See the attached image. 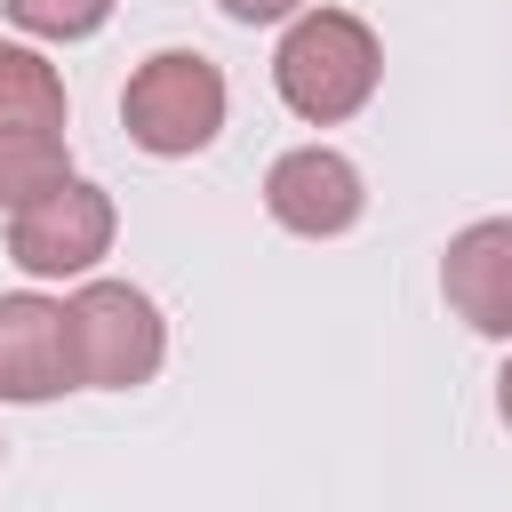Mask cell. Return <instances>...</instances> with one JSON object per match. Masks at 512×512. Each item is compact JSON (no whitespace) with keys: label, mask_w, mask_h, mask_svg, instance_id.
Masks as SVG:
<instances>
[{"label":"cell","mask_w":512,"mask_h":512,"mask_svg":"<svg viewBox=\"0 0 512 512\" xmlns=\"http://www.w3.org/2000/svg\"><path fill=\"white\" fill-rule=\"evenodd\" d=\"M232 24H288L296 8H312V0H216Z\"/></svg>","instance_id":"cell-11"},{"label":"cell","mask_w":512,"mask_h":512,"mask_svg":"<svg viewBox=\"0 0 512 512\" xmlns=\"http://www.w3.org/2000/svg\"><path fill=\"white\" fill-rule=\"evenodd\" d=\"M384 80V40L352 8H296L272 48V88L304 128H344Z\"/></svg>","instance_id":"cell-1"},{"label":"cell","mask_w":512,"mask_h":512,"mask_svg":"<svg viewBox=\"0 0 512 512\" xmlns=\"http://www.w3.org/2000/svg\"><path fill=\"white\" fill-rule=\"evenodd\" d=\"M56 392H80L64 296L16 288V296H0V408H40Z\"/></svg>","instance_id":"cell-6"},{"label":"cell","mask_w":512,"mask_h":512,"mask_svg":"<svg viewBox=\"0 0 512 512\" xmlns=\"http://www.w3.org/2000/svg\"><path fill=\"white\" fill-rule=\"evenodd\" d=\"M64 328H72V376H80V392H136L168 360V320H160V304L136 280H104V272L72 280Z\"/></svg>","instance_id":"cell-3"},{"label":"cell","mask_w":512,"mask_h":512,"mask_svg":"<svg viewBox=\"0 0 512 512\" xmlns=\"http://www.w3.org/2000/svg\"><path fill=\"white\" fill-rule=\"evenodd\" d=\"M224 112H232V88L224 72L200 56V48H152L128 88H120V128L136 152L152 160H192L224 136Z\"/></svg>","instance_id":"cell-2"},{"label":"cell","mask_w":512,"mask_h":512,"mask_svg":"<svg viewBox=\"0 0 512 512\" xmlns=\"http://www.w3.org/2000/svg\"><path fill=\"white\" fill-rule=\"evenodd\" d=\"M264 216L296 240H344L368 216V176L336 144H296L264 168Z\"/></svg>","instance_id":"cell-5"},{"label":"cell","mask_w":512,"mask_h":512,"mask_svg":"<svg viewBox=\"0 0 512 512\" xmlns=\"http://www.w3.org/2000/svg\"><path fill=\"white\" fill-rule=\"evenodd\" d=\"M120 0H0V16L24 40H96Z\"/></svg>","instance_id":"cell-10"},{"label":"cell","mask_w":512,"mask_h":512,"mask_svg":"<svg viewBox=\"0 0 512 512\" xmlns=\"http://www.w3.org/2000/svg\"><path fill=\"white\" fill-rule=\"evenodd\" d=\"M440 296L472 336L512 344V216H480L440 248Z\"/></svg>","instance_id":"cell-7"},{"label":"cell","mask_w":512,"mask_h":512,"mask_svg":"<svg viewBox=\"0 0 512 512\" xmlns=\"http://www.w3.org/2000/svg\"><path fill=\"white\" fill-rule=\"evenodd\" d=\"M0 464H8V440H0Z\"/></svg>","instance_id":"cell-13"},{"label":"cell","mask_w":512,"mask_h":512,"mask_svg":"<svg viewBox=\"0 0 512 512\" xmlns=\"http://www.w3.org/2000/svg\"><path fill=\"white\" fill-rule=\"evenodd\" d=\"M64 176H72L64 128H0V216H16L24 200L56 192Z\"/></svg>","instance_id":"cell-9"},{"label":"cell","mask_w":512,"mask_h":512,"mask_svg":"<svg viewBox=\"0 0 512 512\" xmlns=\"http://www.w3.org/2000/svg\"><path fill=\"white\" fill-rule=\"evenodd\" d=\"M496 416H504V432H512V352H504V368H496Z\"/></svg>","instance_id":"cell-12"},{"label":"cell","mask_w":512,"mask_h":512,"mask_svg":"<svg viewBox=\"0 0 512 512\" xmlns=\"http://www.w3.org/2000/svg\"><path fill=\"white\" fill-rule=\"evenodd\" d=\"M64 120H72L64 72L32 40H0V128H64Z\"/></svg>","instance_id":"cell-8"},{"label":"cell","mask_w":512,"mask_h":512,"mask_svg":"<svg viewBox=\"0 0 512 512\" xmlns=\"http://www.w3.org/2000/svg\"><path fill=\"white\" fill-rule=\"evenodd\" d=\"M112 240H120V208L88 176H64L56 192H40L8 216V264L24 280H88L112 256Z\"/></svg>","instance_id":"cell-4"}]
</instances>
